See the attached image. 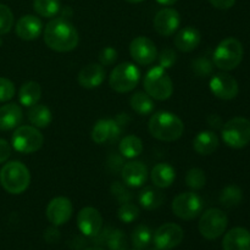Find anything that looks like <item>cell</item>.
<instances>
[{"label":"cell","instance_id":"obj_9","mask_svg":"<svg viewBox=\"0 0 250 250\" xmlns=\"http://www.w3.org/2000/svg\"><path fill=\"white\" fill-rule=\"evenodd\" d=\"M227 225H229L227 215L221 209L212 208V209L207 210L202 215L199 224H198V229H199L200 234L205 239L214 241L225 233Z\"/></svg>","mask_w":250,"mask_h":250},{"label":"cell","instance_id":"obj_1","mask_svg":"<svg viewBox=\"0 0 250 250\" xmlns=\"http://www.w3.org/2000/svg\"><path fill=\"white\" fill-rule=\"evenodd\" d=\"M78 32L68 20L63 17L54 19L44 29V42L46 46L58 53H68L78 45Z\"/></svg>","mask_w":250,"mask_h":250},{"label":"cell","instance_id":"obj_4","mask_svg":"<svg viewBox=\"0 0 250 250\" xmlns=\"http://www.w3.org/2000/svg\"><path fill=\"white\" fill-rule=\"evenodd\" d=\"M243 45L236 38H226L216 46L212 61L222 71H232L238 67L243 60Z\"/></svg>","mask_w":250,"mask_h":250},{"label":"cell","instance_id":"obj_6","mask_svg":"<svg viewBox=\"0 0 250 250\" xmlns=\"http://www.w3.org/2000/svg\"><path fill=\"white\" fill-rule=\"evenodd\" d=\"M141 80V71L131 62H124L117 65L111 71L109 77V84L116 93H128L133 90Z\"/></svg>","mask_w":250,"mask_h":250},{"label":"cell","instance_id":"obj_37","mask_svg":"<svg viewBox=\"0 0 250 250\" xmlns=\"http://www.w3.org/2000/svg\"><path fill=\"white\" fill-rule=\"evenodd\" d=\"M14 26V14L7 5L0 4V36L9 33Z\"/></svg>","mask_w":250,"mask_h":250},{"label":"cell","instance_id":"obj_46","mask_svg":"<svg viewBox=\"0 0 250 250\" xmlns=\"http://www.w3.org/2000/svg\"><path fill=\"white\" fill-rule=\"evenodd\" d=\"M208 124L210 125L211 127H214V128H220V127H222V119L219 116V115H210L209 117H208Z\"/></svg>","mask_w":250,"mask_h":250},{"label":"cell","instance_id":"obj_43","mask_svg":"<svg viewBox=\"0 0 250 250\" xmlns=\"http://www.w3.org/2000/svg\"><path fill=\"white\" fill-rule=\"evenodd\" d=\"M11 155V146L5 139L0 138V164L7 161Z\"/></svg>","mask_w":250,"mask_h":250},{"label":"cell","instance_id":"obj_8","mask_svg":"<svg viewBox=\"0 0 250 250\" xmlns=\"http://www.w3.org/2000/svg\"><path fill=\"white\" fill-rule=\"evenodd\" d=\"M12 148L21 154H32L43 146L44 137L34 126H20L15 129L11 138Z\"/></svg>","mask_w":250,"mask_h":250},{"label":"cell","instance_id":"obj_31","mask_svg":"<svg viewBox=\"0 0 250 250\" xmlns=\"http://www.w3.org/2000/svg\"><path fill=\"white\" fill-rule=\"evenodd\" d=\"M219 199L222 207L232 209V208H236L241 204L242 199H243V192L238 186L229 185L222 189Z\"/></svg>","mask_w":250,"mask_h":250},{"label":"cell","instance_id":"obj_50","mask_svg":"<svg viewBox=\"0 0 250 250\" xmlns=\"http://www.w3.org/2000/svg\"><path fill=\"white\" fill-rule=\"evenodd\" d=\"M84 250H105V249L99 248V247H92V248H87V249H84Z\"/></svg>","mask_w":250,"mask_h":250},{"label":"cell","instance_id":"obj_52","mask_svg":"<svg viewBox=\"0 0 250 250\" xmlns=\"http://www.w3.org/2000/svg\"><path fill=\"white\" fill-rule=\"evenodd\" d=\"M153 250H160V249H158V248H155V249H153Z\"/></svg>","mask_w":250,"mask_h":250},{"label":"cell","instance_id":"obj_29","mask_svg":"<svg viewBox=\"0 0 250 250\" xmlns=\"http://www.w3.org/2000/svg\"><path fill=\"white\" fill-rule=\"evenodd\" d=\"M119 150L124 158L134 159L143 153V142L137 136H126L120 142Z\"/></svg>","mask_w":250,"mask_h":250},{"label":"cell","instance_id":"obj_32","mask_svg":"<svg viewBox=\"0 0 250 250\" xmlns=\"http://www.w3.org/2000/svg\"><path fill=\"white\" fill-rule=\"evenodd\" d=\"M33 10L39 16L51 19L60 12V0H33Z\"/></svg>","mask_w":250,"mask_h":250},{"label":"cell","instance_id":"obj_35","mask_svg":"<svg viewBox=\"0 0 250 250\" xmlns=\"http://www.w3.org/2000/svg\"><path fill=\"white\" fill-rule=\"evenodd\" d=\"M117 216L125 224H131V222L136 221L138 219L139 208L131 202L124 203L117 210Z\"/></svg>","mask_w":250,"mask_h":250},{"label":"cell","instance_id":"obj_45","mask_svg":"<svg viewBox=\"0 0 250 250\" xmlns=\"http://www.w3.org/2000/svg\"><path fill=\"white\" fill-rule=\"evenodd\" d=\"M209 2L219 10H229L236 4V0H209Z\"/></svg>","mask_w":250,"mask_h":250},{"label":"cell","instance_id":"obj_40","mask_svg":"<svg viewBox=\"0 0 250 250\" xmlns=\"http://www.w3.org/2000/svg\"><path fill=\"white\" fill-rule=\"evenodd\" d=\"M110 190H111L112 195H114V197L116 198V199L119 200V203H121V204H124V203H127V202H131L132 194L131 192L127 189L126 185H124V183L114 182L111 185Z\"/></svg>","mask_w":250,"mask_h":250},{"label":"cell","instance_id":"obj_44","mask_svg":"<svg viewBox=\"0 0 250 250\" xmlns=\"http://www.w3.org/2000/svg\"><path fill=\"white\" fill-rule=\"evenodd\" d=\"M44 239H45L48 243H55L60 239V232L58 231L56 226L49 227L44 231Z\"/></svg>","mask_w":250,"mask_h":250},{"label":"cell","instance_id":"obj_5","mask_svg":"<svg viewBox=\"0 0 250 250\" xmlns=\"http://www.w3.org/2000/svg\"><path fill=\"white\" fill-rule=\"evenodd\" d=\"M144 90L155 100H167L173 93V83L165 68L160 66L150 68L144 77Z\"/></svg>","mask_w":250,"mask_h":250},{"label":"cell","instance_id":"obj_14","mask_svg":"<svg viewBox=\"0 0 250 250\" xmlns=\"http://www.w3.org/2000/svg\"><path fill=\"white\" fill-rule=\"evenodd\" d=\"M73 212V205L66 197H58L50 200L45 210L46 219L53 226H61L71 219Z\"/></svg>","mask_w":250,"mask_h":250},{"label":"cell","instance_id":"obj_24","mask_svg":"<svg viewBox=\"0 0 250 250\" xmlns=\"http://www.w3.org/2000/svg\"><path fill=\"white\" fill-rule=\"evenodd\" d=\"M219 137L212 131H202L195 136L193 148L200 155H211L219 148Z\"/></svg>","mask_w":250,"mask_h":250},{"label":"cell","instance_id":"obj_53","mask_svg":"<svg viewBox=\"0 0 250 250\" xmlns=\"http://www.w3.org/2000/svg\"><path fill=\"white\" fill-rule=\"evenodd\" d=\"M132 250H139V249H136V248H134V249H132Z\"/></svg>","mask_w":250,"mask_h":250},{"label":"cell","instance_id":"obj_38","mask_svg":"<svg viewBox=\"0 0 250 250\" xmlns=\"http://www.w3.org/2000/svg\"><path fill=\"white\" fill-rule=\"evenodd\" d=\"M192 68L195 75L199 76V77H208L214 71L212 62L208 58H204V56L195 59L192 62Z\"/></svg>","mask_w":250,"mask_h":250},{"label":"cell","instance_id":"obj_34","mask_svg":"<svg viewBox=\"0 0 250 250\" xmlns=\"http://www.w3.org/2000/svg\"><path fill=\"white\" fill-rule=\"evenodd\" d=\"M205 183H207V176L205 172L200 168H190L187 173H186V185L193 190H200L204 188Z\"/></svg>","mask_w":250,"mask_h":250},{"label":"cell","instance_id":"obj_15","mask_svg":"<svg viewBox=\"0 0 250 250\" xmlns=\"http://www.w3.org/2000/svg\"><path fill=\"white\" fill-rule=\"evenodd\" d=\"M77 226L83 236L97 237L103 227V217L95 208H83L77 215Z\"/></svg>","mask_w":250,"mask_h":250},{"label":"cell","instance_id":"obj_27","mask_svg":"<svg viewBox=\"0 0 250 250\" xmlns=\"http://www.w3.org/2000/svg\"><path fill=\"white\" fill-rule=\"evenodd\" d=\"M139 204L146 210H155L163 205L165 195L155 187H146L139 193Z\"/></svg>","mask_w":250,"mask_h":250},{"label":"cell","instance_id":"obj_36","mask_svg":"<svg viewBox=\"0 0 250 250\" xmlns=\"http://www.w3.org/2000/svg\"><path fill=\"white\" fill-rule=\"evenodd\" d=\"M106 244L110 250H127V237L121 229H115L107 236Z\"/></svg>","mask_w":250,"mask_h":250},{"label":"cell","instance_id":"obj_42","mask_svg":"<svg viewBox=\"0 0 250 250\" xmlns=\"http://www.w3.org/2000/svg\"><path fill=\"white\" fill-rule=\"evenodd\" d=\"M102 66H111L114 65L115 61L117 60V51L112 46H105L100 50L99 56H98Z\"/></svg>","mask_w":250,"mask_h":250},{"label":"cell","instance_id":"obj_41","mask_svg":"<svg viewBox=\"0 0 250 250\" xmlns=\"http://www.w3.org/2000/svg\"><path fill=\"white\" fill-rule=\"evenodd\" d=\"M156 59L159 60V66L167 70V68H171L175 65L176 60H177V55H176L173 49L166 48L164 50H161V53L159 54Z\"/></svg>","mask_w":250,"mask_h":250},{"label":"cell","instance_id":"obj_48","mask_svg":"<svg viewBox=\"0 0 250 250\" xmlns=\"http://www.w3.org/2000/svg\"><path fill=\"white\" fill-rule=\"evenodd\" d=\"M156 1H158L159 4H161V5H165V6H170V5L176 4L178 0H156Z\"/></svg>","mask_w":250,"mask_h":250},{"label":"cell","instance_id":"obj_21","mask_svg":"<svg viewBox=\"0 0 250 250\" xmlns=\"http://www.w3.org/2000/svg\"><path fill=\"white\" fill-rule=\"evenodd\" d=\"M224 250H250V232L243 227L229 229L222 241Z\"/></svg>","mask_w":250,"mask_h":250},{"label":"cell","instance_id":"obj_25","mask_svg":"<svg viewBox=\"0 0 250 250\" xmlns=\"http://www.w3.org/2000/svg\"><path fill=\"white\" fill-rule=\"evenodd\" d=\"M151 182L158 188H167L175 182L176 171L170 164L159 163L153 167L150 172Z\"/></svg>","mask_w":250,"mask_h":250},{"label":"cell","instance_id":"obj_11","mask_svg":"<svg viewBox=\"0 0 250 250\" xmlns=\"http://www.w3.org/2000/svg\"><path fill=\"white\" fill-rule=\"evenodd\" d=\"M183 229L176 224H164L159 227L153 236L154 244L160 250H171L180 246L183 241Z\"/></svg>","mask_w":250,"mask_h":250},{"label":"cell","instance_id":"obj_22","mask_svg":"<svg viewBox=\"0 0 250 250\" xmlns=\"http://www.w3.org/2000/svg\"><path fill=\"white\" fill-rule=\"evenodd\" d=\"M175 46L182 53H190L199 46L202 34L194 27H185L175 36Z\"/></svg>","mask_w":250,"mask_h":250},{"label":"cell","instance_id":"obj_17","mask_svg":"<svg viewBox=\"0 0 250 250\" xmlns=\"http://www.w3.org/2000/svg\"><path fill=\"white\" fill-rule=\"evenodd\" d=\"M122 127L116 122V120L103 119L94 125L92 129V139L97 144H104L106 142L117 141L121 134Z\"/></svg>","mask_w":250,"mask_h":250},{"label":"cell","instance_id":"obj_18","mask_svg":"<svg viewBox=\"0 0 250 250\" xmlns=\"http://www.w3.org/2000/svg\"><path fill=\"white\" fill-rule=\"evenodd\" d=\"M121 177L128 187H141L148 180V168L141 161H129L122 166Z\"/></svg>","mask_w":250,"mask_h":250},{"label":"cell","instance_id":"obj_19","mask_svg":"<svg viewBox=\"0 0 250 250\" xmlns=\"http://www.w3.org/2000/svg\"><path fill=\"white\" fill-rule=\"evenodd\" d=\"M106 71L100 63H89L84 66L78 73V83L85 89H94L100 87L105 81Z\"/></svg>","mask_w":250,"mask_h":250},{"label":"cell","instance_id":"obj_33","mask_svg":"<svg viewBox=\"0 0 250 250\" xmlns=\"http://www.w3.org/2000/svg\"><path fill=\"white\" fill-rule=\"evenodd\" d=\"M132 244L136 249H146L153 241V232L146 225H139L132 232Z\"/></svg>","mask_w":250,"mask_h":250},{"label":"cell","instance_id":"obj_3","mask_svg":"<svg viewBox=\"0 0 250 250\" xmlns=\"http://www.w3.org/2000/svg\"><path fill=\"white\" fill-rule=\"evenodd\" d=\"M31 173L20 161L5 164L0 170V185L10 194H21L28 188Z\"/></svg>","mask_w":250,"mask_h":250},{"label":"cell","instance_id":"obj_28","mask_svg":"<svg viewBox=\"0 0 250 250\" xmlns=\"http://www.w3.org/2000/svg\"><path fill=\"white\" fill-rule=\"evenodd\" d=\"M28 120L37 128H46L51 124V111L46 105L36 104L29 107Z\"/></svg>","mask_w":250,"mask_h":250},{"label":"cell","instance_id":"obj_23","mask_svg":"<svg viewBox=\"0 0 250 250\" xmlns=\"http://www.w3.org/2000/svg\"><path fill=\"white\" fill-rule=\"evenodd\" d=\"M23 112L17 104H6L0 106V131H10L22 122Z\"/></svg>","mask_w":250,"mask_h":250},{"label":"cell","instance_id":"obj_13","mask_svg":"<svg viewBox=\"0 0 250 250\" xmlns=\"http://www.w3.org/2000/svg\"><path fill=\"white\" fill-rule=\"evenodd\" d=\"M209 87L212 94L222 100L234 99L239 92L238 82L236 81V78L225 72L212 76Z\"/></svg>","mask_w":250,"mask_h":250},{"label":"cell","instance_id":"obj_2","mask_svg":"<svg viewBox=\"0 0 250 250\" xmlns=\"http://www.w3.org/2000/svg\"><path fill=\"white\" fill-rule=\"evenodd\" d=\"M149 132L154 138L161 142H175L181 138L185 131L182 120L168 111H158L150 117Z\"/></svg>","mask_w":250,"mask_h":250},{"label":"cell","instance_id":"obj_49","mask_svg":"<svg viewBox=\"0 0 250 250\" xmlns=\"http://www.w3.org/2000/svg\"><path fill=\"white\" fill-rule=\"evenodd\" d=\"M125 1L131 2V4H137V2H141V1H143V0H125Z\"/></svg>","mask_w":250,"mask_h":250},{"label":"cell","instance_id":"obj_10","mask_svg":"<svg viewBox=\"0 0 250 250\" xmlns=\"http://www.w3.org/2000/svg\"><path fill=\"white\" fill-rule=\"evenodd\" d=\"M203 207V200L197 193L193 192H186L181 193L177 197L173 199L172 205V211L178 219L186 220V221H189V220H194L195 217H198L202 212Z\"/></svg>","mask_w":250,"mask_h":250},{"label":"cell","instance_id":"obj_7","mask_svg":"<svg viewBox=\"0 0 250 250\" xmlns=\"http://www.w3.org/2000/svg\"><path fill=\"white\" fill-rule=\"evenodd\" d=\"M222 139L233 149H242L250 143V121L246 117H234L222 127Z\"/></svg>","mask_w":250,"mask_h":250},{"label":"cell","instance_id":"obj_39","mask_svg":"<svg viewBox=\"0 0 250 250\" xmlns=\"http://www.w3.org/2000/svg\"><path fill=\"white\" fill-rule=\"evenodd\" d=\"M16 88L10 80L5 77H0V103H5L11 100L15 97Z\"/></svg>","mask_w":250,"mask_h":250},{"label":"cell","instance_id":"obj_30","mask_svg":"<svg viewBox=\"0 0 250 250\" xmlns=\"http://www.w3.org/2000/svg\"><path fill=\"white\" fill-rule=\"evenodd\" d=\"M129 105L134 112L142 115V116L151 114L154 111V107H155L153 98L149 97L146 92L134 93L129 99Z\"/></svg>","mask_w":250,"mask_h":250},{"label":"cell","instance_id":"obj_20","mask_svg":"<svg viewBox=\"0 0 250 250\" xmlns=\"http://www.w3.org/2000/svg\"><path fill=\"white\" fill-rule=\"evenodd\" d=\"M43 31V23L34 15H24L17 21L15 32L22 41H34L41 36Z\"/></svg>","mask_w":250,"mask_h":250},{"label":"cell","instance_id":"obj_26","mask_svg":"<svg viewBox=\"0 0 250 250\" xmlns=\"http://www.w3.org/2000/svg\"><path fill=\"white\" fill-rule=\"evenodd\" d=\"M42 98V88L39 83L34 81H28L23 83L19 90V99L23 106L31 107L38 104Z\"/></svg>","mask_w":250,"mask_h":250},{"label":"cell","instance_id":"obj_47","mask_svg":"<svg viewBox=\"0 0 250 250\" xmlns=\"http://www.w3.org/2000/svg\"><path fill=\"white\" fill-rule=\"evenodd\" d=\"M115 120H116V122L121 127L127 126V124L129 122V117H128V115H127V114H120L119 116H117Z\"/></svg>","mask_w":250,"mask_h":250},{"label":"cell","instance_id":"obj_51","mask_svg":"<svg viewBox=\"0 0 250 250\" xmlns=\"http://www.w3.org/2000/svg\"><path fill=\"white\" fill-rule=\"evenodd\" d=\"M1 44H2V41H1V38H0V46H1Z\"/></svg>","mask_w":250,"mask_h":250},{"label":"cell","instance_id":"obj_12","mask_svg":"<svg viewBox=\"0 0 250 250\" xmlns=\"http://www.w3.org/2000/svg\"><path fill=\"white\" fill-rule=\"evenodd\" d=\"M129 54L137 63L142 66L151 65L158 58V49L153 41L143 36L136 37L129 44Z\"/></svg>","mask_w":250,"mask_h":250},{"label":"cell","instance_id":"obj_16","mask_svg":"<svg viewBox=\"0 0 250 250\" xmlns=\"http://www.w3.org/2000/svg\"><path fill=\"white\" fill-rule=\"evenodd\" d=\"M181 24V16L177 10L165 7L158 11L154 17V28L160 36L170 37L175 33Z\"/></svg>","mask_w":250,"mask_h":250}]
</instances>
